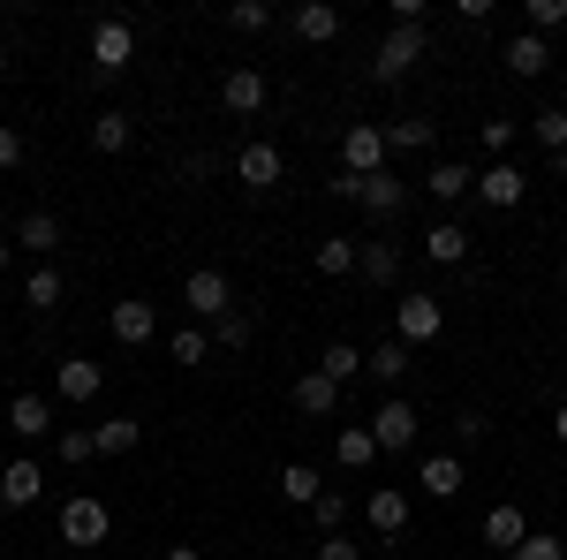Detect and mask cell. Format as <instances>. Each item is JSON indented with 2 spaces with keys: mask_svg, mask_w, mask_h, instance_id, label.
Returning a JSON list of instances; mask_svg holds the SVG:
<instances>
[{
  "mask_svg": "<svg viewBox=\"0 0 567 560\" xmlns=\"http://www.w3.org/2000/svg\"><path fill=\"white\" fill-rule=\"evenodd\" d=\"M0 77H8V39H0Z\"/></svg>",
  "mask_w": 567,
  "mask_h": 560,
  "instance_id": "cell-51",
  "label": "cell"
},
{
  "mask_svg": "<svg viewBox=\"0 0 567 560\" xmlns=\"http://www.w3.org/2000/svg\"><path fill=\"white\" fill-rule=\"evenodd\" d=\"M553 182H567V152H553Z\"/></svg>",
  "mask_w": 567,
  "mask_h": 560,
  "instance_id": "cell-49",
  "label": "cell"
},
{
  "mask_svg": "<svg viewBox=\"0 0 567 560\" xmlns=\"http://www.w3.org/2000/svg\"><path fill=\"white\" fill-rule=\"evenodd\" d=\"M416 431H424L416 401L386 394V401H379V417H371V439H379V455H409V447H416Z\"/></svg>",
  "mask_w": 567,
  "mask_h": 560,
  "instance_id": "cell-5",
  "label": "cell"
},
{
  "mask_svg": "<svg viewBox=\"0 0 567 560\" xmlns=\"http://www.w3.org/2000/svg\"><path fill=\"white\" fill-rule=\"evenodd\" d=\"M318 492H326V477L310 470V462H288V470H280V500H288V508H310Z\"/></svg>",
  "mask_w": 567,
  "mask_h": 560,
  "instance_id": "cell-31",
  "label": "cell"
},
{
  "mask_svg": "<svg viewBox=\"0 0 567 560\" xmlns=\"http://www.w3.org/2000/svg\"><path fill=\"white\" fill-rule=\"evenodd\" d=\"M523 16H529V31H537V39H553V31H567V0H529Z\"/></svg>",
  "mask_w": 567,
  "mask_h": 560,
  "instance_id": "cell-41",
  "label": "cell"
},
{
  "mask_svg": "<svg viewBox=\"0 0 567 560\" xmlns=\"http://www.w3.org/2000/svg\"><path fill=\"white\" fill-rule=\"evenodd\" d=\"M355 273H363L371 288H401V273H409V265H401L393 243H355Z\"/></svg>",
  "mask_w": 567,
  "mask_h": 560,
  "instance_id": "cell-22",
  "label": "cell"
},
{
  "mask_svg": "<svg viewBox=\"0 0 567 560\" xmlns=\"http://www.w3.org/2000/svg\"><path fill=\"white\" fill-rule=\"evenodd\" d=\"M529 136H537L545 152H567V106H537V114H529Z\"/></svg>",
  "mask_w": 567,
  "mask_h": 560,
  "instance_id": "cell-35",
  "label": "cell"
},
{
  "mask_svg": "<svg viewBox=\"0 0 567 560\" xmlns=\"http://www.w3.org/2000/svg\"><path fill=\"white\" fill-rule=\"evenodd\" d=\"M318 560H363L355 538H318Z\"/></svg>",
  "mask_w": 567,
  "mask_h": 560,
  "instance_id": "cell-46",
  "label": "cell"
},
{
  "mask_svg": "<svg viewBox=\"0 0 567 560\" xmlns=\"http://www.w3.org/2000/svg\"><path fill=\"white\" fill-rule=\"evenodd\" d=\"M462 485H470L462 455H424V462H416V492H424V500H462Z\"/></svg>",
  "mask_w": 567,
  "mask_h": 560,
  "instance_id": "cell-13",
  "label": "cell"
},
{
  "mask_svg": "<svg viewBox=\"0 0 567 560\" xmlns=\"http://www.w3.org/2000/svg\"><path fill=\"white\" fill-rule=\"evenodd\" d=\"M560 288H567V265H560Z\"/></svg>",
  "mask_w": 567,
  "mask_h": 560,
  "instance_id": "cell-52",
  "label": "cell"
},
{
  "mask_svg": "<svg viewBox=\"0 0 567 560\" xmlns=\"http://www.w3.org/2000/svg\"><path fill=\"white\" fill-rule=\"evenodd\" d=\"M355 205H363V213L371 220H401V205H409V182H401V174H363V197H355Z\"/></svg>",
  "mask_w": 567,
  "mask_h": 560,
  "instance_id": "cell-17",
  "label": "cell"
},
{
  "mask_svg": "<svg viewBox=\"0 0 567 560\" xmlns=\"http://www.w3.org/2000/svg\"><path fill=\"white\" fill-rule=\"evenodd\" d=\"M424 258H432V265H462V258H470V227L439 220L432 235H424Z\"/></svg>",
  "mask_w": 567,
  "mask_h": 560,
  "instance_id": "cell-28",
  "label": "cell"
},
{
  "mask_svg": "<svg viewBox=\"0 0 567 560\" xmlns=\"http://www.w3.org/2000/svg\"><path fill=\"white\" fill-rule=\"evenodd\" d=\"M477 530H484V546H499V553H515V546L529 538V516L515 508V500H499V508H484V522H477Z\"/></svg>",
  "mask_w": 567,
  "mask_h": 560,
  "instance_id": "cell-21",
  "label": "cell"
},
{
  "mask_svg": "<svg viewBox=\"0 0 567 560\" xmlns=\"http://www.w3.org/2000/svg\"><path fill=\"white\" fill-rule=\"evenodd\" d=\"M318 273H326V281L355 273V235H326V243H318Z\"/></svg>",
  "mask_w": 567,
  "mask_h": 560,
  "instance_id": "cell-33",
  "label": "cell"
},
{
  "mask_svg": "<svg viewBox=\"0 0 567 560\" xmlns=\"http://www.w3.org/2000/svg\"><path fill=\"white\" fill-rule=\"evenodd\" d=\"M265 69H227V77H219V106H227V114H265Z\"/></svg>",
  "mask_w": 567,
  "mask_h": 560,
  "instance_id": "cell-15",
  "label": "cell"
},
{
  "mask_svg": "<svg viewBox=\"0 0 567 560\" xmlns=\"http://www.w3.org/2000/svg\"><path fill=\"white\" fill-rule=\"evenodd\" d=\"M16 243H23V251H39V258H45V251H61V213H45V205H39V213H23Z\"/></svg>",
  "mask_w": 567,
  "mask_h": 560,
  "instance_id": "cell-29",
  "label": "cell"
},
{
  "mask_svg": "<svg viewBox=\"0 0 567 560\" xmlns=\"http://www.w3.org/2000/svg\"><path fill=\"white\" fill-rule=\"evenodd\" d=\"M39 500H45V470L31 462V455H16V462L0 470V508H16V516H23V508H39Z\"/></svg>",
  "mask_w": 567,
  "mask_h": 560,
  "instance_id": "cell-12",
  "label": "cell"
},
{
  "mask_svg": "<svg viewBox=\"0 0 567 560\" xmlns=\"http://www.w3.org/2000/svg\"><path fill=\"white\" fill-rule=\"evenodd\" d=\"M250 334H258V318H250V310H227V318H213V348H250Z\"/></svg>",
  "mask_w": 567,
  "mask_h": 560,
  "instance_id": "cell-37",
  "label": "cell"
},
{
  "mask_svg": "<svg viewBox=\"0 0 567 560\" xmlns=\"http://www.w3.org/2000/svg\"><path fill=\"white\" fill-rule=\"evenodd\" d=\"M363 522H371L379 538H401V530H409V492H401V485H379V492L363 500Z\"/></svg>",
  "mask_w": 567,
  "mask_h": 560,
  "instance_id": "cell-18",
  "label": "cell"
},
{
  "mask_svg": "<svg viewBox=\"0 0 567 560\" xmlns=\"http://www.w3.org/2000/svg\"><path fill=\"white\" fill-rule=\"evenodd\" d=\"M130 61H136V23L130 16H106L91 31V77H122Z\"/></svg>",
  "mask_w": 567,
  "mask_h": 560,
  "instance_id": "cell-3",
  "label": "cell"
},
{
  "mask_svg": "<svg viewBox=\"0 0 567 560\" xmlns=\"http://www.w3.org/2000/svg\"><path fill=\"white\" fill-rule=\"evenodd\" d=\"M91 152H106V160H114V152H130V114H122V106L91 114Z\"/></svg>",
  "mask_w": 567,
  "mask_h": 560,
  "instance_id": "cell-30",
  "label": "cell"
},
{
  "mask_svg": "<svg viewBox=\"0 0 567 560\" xmlns=\"http://www.w3.org/2000/svg\"><path fill=\"white\" fill-rule=\"evenodd\" d=\"M333 462H341V470H371V462H379L371 425H341V431H333Z\"/></svg>",
  "mask_w": 567,
  "mask_h": 560,
  "instance_id": "cell-24",
  "label": "cell"
},
{
  "mask_svg": "<svg viewBox=\"0 0 567 560\" xmlns=\"http://www.w3.org/2000/svg\"><path fill=\"white\" fill-rule=\"evenodd\" d=\"M296 409H303V417H333V409H341V387H333L326 371H303V379H296Z\"/></svg>",
  "mask_w": 567,
  "mask_h": 560,
  "instance_id": "cell-27",
  "label": "cell"
},
{
  "mask_svg": "<svg viewBox=\"0 0 567 560\" xmlns=\"http://www.w3.org/2000/svg\"><path fill=\"white\" fill-rule=\"evenodd\" d=\"M159 560H205V553H197V546H167Z\"/></svg>",
  "mask_w": 567,
  "mask_h": 560,
  "instance_id": "cell-48",
  "label": "cell"
},
{
  "mask_svg": "<svg viewBox=\"0 0 567 560\" xmlns=\"http://www.w3.org/2000/svg\"><path fill=\"white\" fill-rule=\"evenodd\" d=\"M529 197V174L515 167V160H492V167H477V205H492V213H515Z\"/></svg>",
  "mask_w": 567,
  "mask_h": 560,
  "instance_id": "cell-8",
  "label": "cell"
},
{
  "mask_svg": "<svg viewBox=\"0 0 567 560\" xmlns=\"http://www.w3.org/2000/svg\"><path fill=\"white\" fill-rule=\"evenodd\" d=\"M553 439H560V447H567V401H560V409H553Z\"/></svg>",
  "mask_w": 567,
  "mask_h": 560,
  "instance_id": "cell-47",
  "label": "cell"
},
{
  "mask_svg": "<svg viewBox=\"0 0 567 560\" xmlns=\"http://www.w3.org/2000/svg\"><path fill=\"white\" fill-rule=\"evenodd\" d=\"M424 45H432L424 23H386V39H379V53H371V77H379V84H401V77L424 61Z\"/></svg>",
  "mask_w": 567,
  "mask_h": 560,
  "instance_id": "cell-1",
  "label": "cell"
},
{
  "mask_svg": "<svg viewBox=\"0 0 567 560\" xmlns=\"http://www.w3.org/2000/svg\"><path fill=\"white\" fill-rule=\"evenodd\" d=\"M393 334H401L409 348H416V342H439V334H446V303L424 296V288H409V296L393 303Z\"/></svg>",
  "mask_w": 567,
  "mask_h": 560,
  "instance_id": "cell-4",
  "label": "cell"
},
{
  "mask_svg": "<svg viewBox=\"0 0 567 560\" xmlns=\"http://www.w3.org/2000/svg\"><path fill=\"white\" fill-rule=\"evenodd\" d=\"M280 174H288V160H280V144H265V136H250V144H243V152H235V182H243V190H280Z\"/></svg>",
  "mask_w": 567,
  "mask_h": 560,
  "instance_id": "cell-9",
  "label": "cell"
},
{
  "mask_svg": "<svg viewBox=\"0 0 567 560\" xmlns=\"http://www.w3.org/2000/svg\"><path fill=\"white\" fill-rule=\"evenodd\" d=\"M99 387H106V371H99L91 356H61V364H53V394H61V401H99Z\"/></svg>",
  "mask_w": 567,
  "mask_h": 560,
  "instance_id": "cell-14",
  "label": "cell"
},
{
  "mask_svg": "<svg viewBox=\"0 0 567 560\" xmlns=\"http://www.w3.org/2000/svg\"><path fill=\"white\" fill-rule=\"evenodd\" d=\"M386 152H409V160L439 152V122L432 114H401V122H386Z\"/></svg>",
  "mask_w": 567,
  "mask_h": 560,
  "instance_id": "cell-19",
  "label": "cell"
},
{
  "mask_svg": "<svg viewBox=\"0 0 567 560\" xmlns=\"http://www.w3.org/2000/svg\"><path fill=\"white\" fill-rule=\"evenodd\" d=\"M409 364H416V356H409V342H401V334H386V342L363 356V371H371L379 387H401V379H409Z\"/></svg>",
  "mask_w": 567,
  "mask_h": 560,
  "instance_id": "cell-23",
  "label": "cell"
},
{
  "mask_svg": "<svg viewBox=\"0 0 567 560\" xmlns=\"http://www.w3.org/2000/svg\"><path fill=\"white\" fill-rule=\"evenodd\" d=\"M507 560H567V538H553V530H529V538H523Z\"/></svg>",
  "mask_w": 567,
  "mask_h": 560,
  "instance_id": "cell-42",
  "label": "cell"
},
{
  "mask_svg": "<svg viewBox=\"0 0 567 560\" xmlns=\"http://www.w3.org/2000/svg\"><path fill=\"white\" fill-rule=\"evenodd\" d=\"M91 455H99V425H61V431H53V462L84 470Z\"/></svg>",
  "mask_w": 567,
  "mask_h": 560,
  "instance_id": "cell-25",
  "label": "cell"
},
{
  "mask_svg": "<svg viewBox=\"0 0 567 560\" xmlns=\"http://www.w3.org/2000/svg\"><path fill=\"white\" fill-rule=\"evenodd\" d=\"M61 288H69V281H61L53 265H39V273L23 281V303H31V310H53V303H61Z\"/></svg>",
  "mask_w": 567,
  "mask_h": 560,
  "instance_id": "cell-38",
  "label": "cell"
},
{
  "mask_svg": "<svg viewBox=\"0 0 567 560\" xmlns=\"http://www.w3.org/2000/svg\"><path fill=\"white\" fill-rule=\"evenodd\" d=\"M288 23H296V39H303V45H333V39H341V8H333V0H303Z\"/></svg>",
  "mask_w": 567,
  "mask_h": 560,
  "instance_id": "cell-20",
  "label": "cell"
},
{
  "mask_svg": "<svg viewBox=\"0 0 567 560\" xmlns=\"http://www.w3.org/2000/svg\"><path fill=\"white\" fill-rule=\"evenodd\" d=\"M507 69H515V77H545V69H553V45L537 39V31H515V39H507Z\"/></svg>",
  "mask_w": 567,
  "mask_h": 560,
  "instance_id": "cell-26",
  "label": "cell"
},
{
  "mask_svg": "<svg viewBox=\"0 0 567 560\" xmlns=\"http://www.w3.org/2000/svg\"><path fill=\"white\" fill-rule=\"evenodd\" d=\"M318 371H326L333 387H349L355 371H363V348H349V342H326V356H318Z\"/></svg>",
  "mask_w": 567,
  "mask_h": 560,
  "instance_id": "cell-32",
  "label": "cell"
},
{
  "mask_svg": "<svg viewBox=\"0 0 567 560\" xmlns=\"http://www.w3.org/2000/svg\"><path fill=\"white\" fill-rule=\"evenodd\" d=\"M16 167H23V130L0 122V174H16Z\"/></svg>",
  "mask_w": 567,
  "mask_h": 560,
  "instance_id": "cell-45",
  "label": "cell"
},
{
  "mask_svg": "<svg viewBox=\"0 0 567 560\" xmlns=\"http://www.w3.org/2000/svg\"><path fill=\"white\" fill-rule=\"evenodd\" d=\"M8 265H16V251H8V243H0V273H8Z\"/></svg>",
  "mask_w": 567,
  "mask_h": 560,
  "instance_id": "cell-50",
  "label": "cell"
},
{
  "mask_svg": "<svg viewBox=\"0 0 567 560\" xmlns=\"http://www.w3.org/2000/svg\"><path fill=\"white\" fill-rule=\"evenodd\" d=\"M484 431H492L484 409H462V417H454V439H462V447H484Z\"/></svg>",
  "mask_w": 567,
  "mask_h": 560,
  "instance_id": "cell-44",
  "label": "cell"
},
{
  "mask_svg": "<svg viewBox=\"0 0 567 560\" xmlns=\"http://www.w3.org/2000/svg\"><path fill=\"white\" fill-rule=\"evenodd\" d=\"M167 356H175V364H205V356H213V334H205V326H182L175 342H167Z\"/></svg>",
  "mask_w": 567,
  "mask_h": 560,
  "instance_id": "cell-39",
  "label": "cell"
},
{
  "mask_svg": "<svg viewBox=\"0 0 567 560\" xmlns=\"http://www.w3.org/2000/svg\"><path fill=\"white\" fill-rule=\"evenodd\" d=\"M386 122H355L349 136H341V174H386Z\"/></svg>",
  "mask_w": 567,
  "mask_h": 560,
  "instance_id": "cell-7",
  "label": "cell"
},
{
  "mask_svg": "<svg viewBox=\"0 0 567 560\" xmlns=\"http://www.w3.org/2000/svg\"><path fill=\"white\" fill-rule=\"evenodd\" d=\"M560 77H567V53H560Z\"/></svg>",
  "mask_w": 567,
  "mask_h": 560,
  "instance_id": "cell-53",
  "label": "cell"
},
{
  "mask_svg": "<svg viewBox=\"0 0 567 560\" xmlns=\"http://www.w3.org/2000/svg\"><path fill=\"white\" fill-rule=\"evenodd\" d=\"M136 439H144L136 417H106V425H99V455H136Z\"/></svg>",
  "mask_w": 567,
  "mask_h": 560,
  "instance_id": "cell-34",
  "label": "cell"
},
{
  "mask_svg": "<svg viewBox=\"0 0 567 560\" xmlns=\"http://www.w3.org/2000/svg\"><path fill=\"white\" fill-rule=\"evenodd\" d=\"M515 130H523V122H477V144L492 160H515Z\"/></svg>",
  "mask_w": 567,
  "mask_h": 560,
  "instance_id": "cell-43",
  "label": "cell"
},
{
  "mask_svg": "<svg viewBox=\"0 0 567 560\" xmlns=\"http://www.w3.org/2000/svg\"><path fill=\"white\" fill-rule=\"evenodd\" d=\"M106 530H114L106 500H91V492L61 500V546H106Z\"/></svg>",
  "mask_w": 567,
  "mask_h": 560,
  "instance_id": "cell-6",
  "label": "cell"
},
{
  "mask_svg": "<svg viewBox=\"0 0 567 560\" xmlns=\"http://www.w3.org/2000/svg\"><path fill=\"white\" fill-rule=\"evenodd\" d=\"M182 303H189V318H197V326H213V318L235 310V281H227L219 265H197V273L182 281Z\"/></svg>",
  "mask_w": 567,
  "mask_h": 560,
  "instance_id": "cell-2",
  "label": "cell"
},
{
  "mask_svg": "<svg viewBox=\"0 0 567 560\" xmlns=\"http://www.w3.org/2000/svg\"><path fill=\"white\" fill-rule=\"evenodd\" d=\"M8 431H16V439H23V447H31V439H53V401H45V394H16V401H8Z\"/></svg>",
  "mask_w": 567,
  "mask_h": 560,
  "instance_id": "cell-16",
  "label": "cell"
},
{
  "mask_svg": "<svg viewBox=\"0 0 567 560\" xmlns=\"http://www.w3.org/2000/svg\"><path fill=\"white\" fill-rule=\"evenodd\" d=\"M310 522H318V538H341V522H349V500H341V492L326 485V492L310 500Z\"/></svg>",
  "mask_w": 567,
  "mask_h": 560,
  "instance_id": "cell-36",
  "label": "cell"
},
{
  "mask_svg": "<svg viewBox=\"0 0 567 560\" xmlns=\"http://www.w3.org/2000/svg\"><path fill=\"white\" fill-rule=\"evenodd\" d=\"M106 334H114L122 348H152V334H159V310H152L144 296H122L114 310H106Z\"/></svg>",
  "mask_w": 567,
  "mask_h": 560,
  "instance_id": "cell-10",
  "label": "cell"
},
{
  "mask_svg": "<svg viewBox=\"0 0 567 560\" xmlns=\"http://www.w3.org/2000/svg\"><path fill=\"white\" fill-rule=\"evenodd\" d=\"M227 23H235L243 39H258V31H272V8H265V0H235V8H227Z\"/></svg>",
  "mask_w": 567,
  "mask_h": 560,
  "instance_id": "cell-40",
  "label": "cell"
},
{
  "mask_svg": "<svg viewBox=\"0 0 567 560\" xmlns=\"http://www.w3.org/2000/svg\"><path fill=\"white\" fill-rule=\"evenodd\" d=\"M416 190H424V197H439V205H446V213H454V205H462V197H477V167H462V160H432V167H424V182H416Z\"/></svg>",
  "mask_w": 567,
  "mask_h": 560,
  "instance_id": "cell-11",
  "label": "cell"
}]
</instances>
